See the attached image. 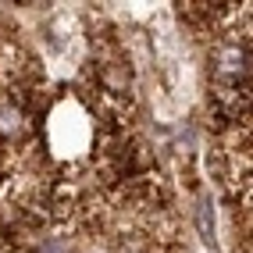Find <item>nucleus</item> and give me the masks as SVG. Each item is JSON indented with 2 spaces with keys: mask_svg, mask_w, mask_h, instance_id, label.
<instances>
[{
  "mask_svg": "<svg viewBox=\"0 0 253 253\" xmlns=\"http://www.w3.org/2000/svg\"><path fill=\"white\" fill-rule=\"evenodd\" d=\"M50 139H54L57 154H79L89 139V122L75 104H61L50 118Z\"/></svg>",
  "mask_w": 253,
  "mask_h": 253,
  "instance_id": "obj_1",
  "label": "nucleus"
},
{
  "mask_svg": "<svg viewBox=\"0 0 253 253\" xmlns=\"http://www.w3.org/2000/svg\"><path fill=\"white\" fill-rule=\"evenodd\" d=\"M217 72L228 75V79H239L246 72V54H243V46H235V43H225V46H217Z\"/></svg>",
  "mask_w": 253,
  "mask_h": 253,
  "instance_id": "obj_2",
  "label": "nucleus"
},
{
  "mask_svg": "<svg viewBox=\"0 0 253 253\" xmlns=\"http://www.w3.org/2000/svg\"><path fill=\"white\" fill-rule=\"evenodd\" d=\"M25 128V122H22V111L18 107H0V132H4V136H18V132Z\"/></svg>",
  "mask_w": 253,
  "mask_h": 253,
  "instance_id": "obj_3",
  "label": "nucleus"
},
{
  "mask_svg": "<svg viewBox=\"0 0 253 253\" xmlns=\"http://www.w3.org/2000/svg\"><path fill=\"white\" fill-rule=\"evenodd\" d=\"M196 221H200V232H204V239L207 243H214V207L207 204H200V214H196Z\"/></svg>",
  "mask_w": 253,
  "mask_h": 253,
  "instance_id": "obj_4",
  "label": "nucleus"
}]
</instances>
